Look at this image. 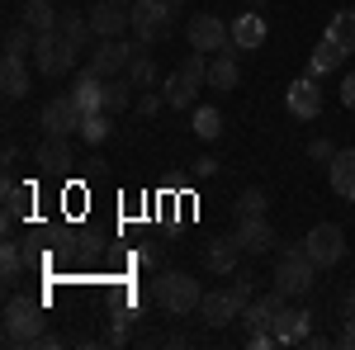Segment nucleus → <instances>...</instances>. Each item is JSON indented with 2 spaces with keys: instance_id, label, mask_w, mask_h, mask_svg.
<instances>
[{
  "instance_id": "obj_1",
  "label": "nucleus",
  "mask_w": 355,
  "mask_h": 350,
  "mask_svg": "<svg viewBox=\"0 0 355 350\" xmlns=\"http://www.w3.org/2000/svg\"><path fill=\"white\" fill-rule=\"evenodd\" d=\"M5 346H38V336L48 331V317H43V303L24 294H10L5 298Z\"/></svg>"
},
{
  "instance_id": "obj_2",
  "label": "nucleus",
  "mask_w": 355,
  "mask_h": 350,
  "mask_svg": "<svg viewBox=\"0 0 355 350\" xmlns=\"http://www.w3.org/2000/svg\"><path fill=\"white\" fill-rule=\"evenodd\" d=\"M152 298H157V308L171 313V317H190V313H199L204 289H199V279L185 274V270H162L152 279Z\"/></svg>"
},
{
  "instance_id": "obj_3",
  "label": "nucleus",
  "mask_w": 355,
  "mask_h": 350,
  "mask_svg": "<svg viewBox=\"0 0 355 350\" xmlns=\"http://www.w3.org/2000/svg\"><path fill=\"white\" fill-rule=\"evenodd\" d=\"M275 289L289 298H303L313 284H318V261L308 256V246H289V251H279V261H275Z\"/></svg>"
},
{
  "instance_id": "obj_4",
  "label": "nucleus",
  "mask_w": 355,
  "mask_h": 350,
  "mask_svg": "<svg viewBox=\"0 0 355 350\" xmlns=\"http://www.w3.org/2000/svg\"><path fill=\"white\" fill-rule=\"evenodd\" d=\"M71 62H76V48H71L62 33H38V38H33V67H38V76L57 81V76L71 71Z\"/></svg>"
},
{
  "instance_id": "obj_5",
  "label": "nucleus",
  "mask_w": 355,
  "mask_h": 350,
  "mask_svg": "<svg viewBox=\"0 0 355 350\" xmlns=\"http://www.w3.org/2000/svg\"><path fill=\"white\" fill-rule=\"evenodd\" d=\"M303 246H308V256L318 261V270H331L346 261V232H341V222H318L308 237H303Z\"/></svg>"
},
{
  "instance_id": "obj_6",
  "label": "nucleus",
  "mask_w": 355,
  "mask_h": 350,
  "mask_svg": "<svg viewBox=\"0 0 355 350\" xmlns=\"http://www.w3.org/2000/svg\"><path fill=\"white\" fill-rule=\"evenodd\" d=\"M171 15H175V5H171V0H137V5H133V33H137V43H162L166 33H171Z\"/></svg>"
},
{
  "instance_id": "obj_7",
  "label": "nucleus",
  "mask_w": 355,
  "mask_h": 350,
  "mask_svg": "<svg viewBox=\"0 0 355 350\" xmlns=\"http://www.w3.org/2000/svg\"><path fill=\"white\" fill-rule=\"evenodd\" d=\"M185 38H190L194 53H227L232 48V24H223L218 15H194L190 24H185Z\"/></svg>"
},
{
  "instance_id": "obj_8",
  "label": "nucleus",
  "mask_w": 355,
  "mask_h": 350,
  "mask_svg": "<svg viewBox=\"0 0 355 350\" xmlns=\"http://www.w3.org/2000/svg\"><path fill=\"white\" fill-rule=\"evenodd\" d=\"M137 48H142V43H137ZM137 48H133V43H123V38H95V53H90L85 67H90V71H100L105 81H110V76H123Z\"/></svg>"
},
{
  "instance_id": "obj_9",
  "label": "nucleus",
  "mask_w": 355,
  "mask_h": 350,
  "mask_svg": "<svg viewBox=\"0 0 355 350\" xmlns=\"http://www.w3.org/2000/svg\"><path fill=\"white\" fill-rule=\"evenodd\" d=\"M81 109H76V100L71 95H57V100H48L43 105V114H38V128L48 137H71V133H81Z\"/></svg>"
},
{
  "instance_id": "obj_10",
  "label": "nucleus",
  "mask_w": 355,
  "mask_h": 350,
  "mask_svg": "<svg viewBox=\"0 0 355 350\" xmlns=\"http://www.w3.org/2000/svg\"><path fill=\"white\" fill-rule=\"evenodd\" d=\"M90 28H95V38H123V33L133 28V5L95 0V5H90Z\"/></svg>"
},
{
  "instance_id": "obj_11",
  "label": "nucleus",
  "mask_w": 355,
  "mask_h": 350,
  "mask_svg": "<svg viewBox=\"0 0 355 350\" xmlns=\"http://www.w3.org/2000/svg\"><path fill=\"white\" fill-rule=\"evenodd\" d=\"M284 109H289L294 119H303V123L322 114V85H318L313 71L299 76V81H289V90H284Z\"/></svg>"
},
{
  "instance_id": "obj_12",
  "label": "nucleus",
  "mask_w": 355,
  "mask_h": 350,
  "mask_svg": "<svg viewBox=\"0 0 355 350\" xmlns=\"http://www.w3.org/2000/svg\"><path fill=\"white\" fill-rule=\"evenodd\" d=\"M242 308H246V298L237 294V289H214V294L199 298V317H204L209 326L237 322V317H242Z\"/></svg>"
},
{
  "instance_id": "obj_13",
  "label": "nucleus",
  "mask_w": 355,
  "mask_h": 350,
  "mask_svg": "<svg viewBox=\"0 0 355 350\" xmlns=\"http://www.w3.org/2000/svg\"><path fill=\"white\" fill-rule=\"evenodd\" d=\"M313 317H318L313 308H289V303H284V313H279L275 326H270L275 341H279V346H303L308 331H313Z\"/></svg>"
},
{
  "instance_id": "obj_14",
  "label": "nucleus",
  "mask_w": 355,
  "mask_h": 350,
  "mask_svg": "<svg viewBox=\"0 0 355 350\" xmlns=\"http://www.w3.org/2000/svg\"><path fill=\"white\" fill-rule=\"evenodd\" d=\"M266 38H270V28H266V19H261V10H256V5H251L246 15L232 19V48H237V53H261V48H266Z\"/></svg>"
},
{
  "instance_id": "obj_15",
  "label": "nucleus",
  "mask_w": 355,
  "mask_h": 350,
  "mask_svg": "<svg viewBox=\"0 0 355 350\" xmlns=\"http://www.w3.org/2000/svg\"><path fill=\"white\" fill-rule=\"evenodd\" d=\"M237 246H242L246 256H266V251H275V227L266 222V213L261 218H237Z\"/></svg>"
},
{
  "instance_id": "obj_16",
  "label": "nucleus",
  "mask_w": 355,
  "mask_h": 350,
  "mask_svg": "<svg viewBox=\"0 0 355 350\" xmlns=\"http://www.w3.org/2000/svg\"><path fill=\"white\" fill-rule=\"evenodd\" d=\"M33 166L43 170V175H67L71 170V137H43L38 142V152H33Z\"/></svg>"
},
{
  "instance_id": "obj_17",
  "label": "nucleus",
  "mask_w": 355,
  "mask_h": 350,
  "mask_svg": "<svg viewBox=\"0 0 355 350\" xmlns=\"http://www.w3.org/2000/svg\"><path fill=\"white\" fill-rule=\"evenodd\" d=\"M71 100H76V109L81 114H95V109H105V76L100 71H76V81H71V90H67Z\"/></svg>"
},
{
  "instance_id": "obj_18",
  "label": "nucleus",
  "mask_w": 355,
  "mask_h": 350,
  "mask_svg": "<svg viewBox=\"0 0 355 350\" xmlns=\"http://www.w3.org/2000/svg\"><path fill=\"white\" fill-rule=\"evenodd\" d=\"M237 85H242L237 48H227V53H214V57H209V90H218V95H227V90H237Z\"/></svg>"
},
{
  "instance_id": "obj_19",
  "label": "nucleus",
  "mask_w": 355,
  "mask_h": 350,
  "mask_svg": "<svg viewBox=\"0 0 355 350\" xmlns=\"http://www.w3.org/2000/svg\"><path fill=\"white\" fill-rule=\"evenodd\" d=\"M242 246H237V237H218V242L204 246V265L214 270V274H237V265H242Z\"/></svg>"
},
{
  "instance_id": "obj_20",
  "label": "nucleus",
  "mask_w": 355,
  "mask_h": 350,
  "mask_svg": "<svg viewBox=\"0 0 355 350\" xmlns=\"http://www.w3.org/2000/svg\"><path fill=\"white\" fill-rule=\"evenodd\" d=\"M284 303H289V294H279V289H270L266 298H251V303L242 308L246 331H251V326H275V317L284 313Z\"/></svg>"
},
{
  "instance_id": "obj_21",
  "label": "nucleus",
  "mask_w": 355,
  "mask_h": 350,
  "mask_svg": "<svg viewBox=\"0 0 355 350\" xmlns=\"http://www.w3.org/2000/svg\"><path fill=\"white\" fill-rule=\"evenodd\" d=\"M327 180H331V189H336L346 204H355V147H341V152L331 157Z\"/></svg>"
},
{
  "instance_id": "obj_22",
  "label": "nucleus",
  "mask_w": 355,
  "mask_h": 350,
  "mask_svg": "<svg viewBox=\"0 0 355 350\" xmlns=\"http://www.w3.org/2000/svg\"><path fill=\"white\" fill-rule=\"evenodd\" d=\"M0 85H5V100H10V105L28 95V67H24V57H5V62H0Z\"/></svg>"
},
{
  "instance_id": "obj_23",
  "label": "nucleus",
  "mask_w": 355,
  "mask_h": 350,
  "mask_svg": "<svg viewBox=\"0 0 355 350\" xmlns=\"http://www.w3.org/2000/svg\"><path fill=\"white\" fill-rule=\"evenodd\" d=\"M19 19H24L33 33H57V24H62V15L53 10V0H24Z\"/></svg>"
},
{
  "instance_id": "obj_24",
  "label": "nucleus",
  "mask_w": 355,
  "mask_h": 350,
  "mask_svg": "<svg viewBox=\"0 0 355 350\" xmlns=\"http://www.w3.org/2000/svg\"><path fill=\"white\" fill-rule=\"evenodd\" d=\"M28 209H33V185L5 180V232L15 227V218H28Z\"/></svg>"
},
{
  "instance_id": "obj_25",
  "label": "nucleus",
  "mask_w": 355,
  "mask_h": 350,
  "mask_svg": "<svg viewBox=\"0 0 355 350\" xmlns=\"http://www.w3.org/2000/svg\"><path fill=\"white\" fill-rule=\"evenodd\" d=\"M346 57H351V53H346V48H336L327 33H322V43H318V48L308 53V71H313V76H327V71H336V67H341Z\"/></svg>"
},
{
  "instance_id": "obj_26",
  "label": "nucleus",
  "mask_w": 355,
  "mask_h": 350,
  "mask_svg": "<svg viewBox=\"0 0 355 350\" xmlns=\"http://www.w3.org/2000/svg\"><path fill=\"white\" fill-rule=\"evenodd\" d=\"M190 128H194L199 142H218L223 137V114L214 105H194L190 109Z\"/></svg>"
},
{
  "instance_id": "obj_27",
  "label": "nucleus",
  "mask_w": 355,
  "mask_h": 350,
  "mask_svg": "<svg viewBox=\"0 0 355 350\" xmlns=\"http://www.w3.org/2000/svg\"><path fill=\"white\" fill-rule=\"evenodd\" d=\"M110 133H114V123H110V109H95V114H85L81 119V142L85 147H105L110 142Z\"/></svg>"
},
{
  "instance_id": "obj_28",
  "label": "nucleus",
  "mask_w": 355,
  "mask_h": 350,
  "mask_svg": "<svg viewBox=\"0 0 355 350\" xmlns=\"http://www.w3.org/2000/svg\"><path fill=\"white\" fill-rule=\"evenodd\" d=\"M162 95H166V109H194V95H199V85H190L180 71H171L162 85Z\"/></svg>"
},
{
  "instance_id": "obj_29",
  "label": "nucleus",
  "mask_w": 355,
  "mask_h": 350,
  "mask_svg": "<svg viewBox=\"0 0 355 350\" xmlns=\"http://www.w3.org/2000/svg\"><path fill=\"white\" fill-rule=\"evenodd\" d=\"M133 90H137V85L128 81V76H110V81H105V109H110V114H123V109H133V105H137Z\"/></svg>"
},
{
  "instance_id": "obj_30",
  "label": "nucleus",
  "mask_w": 355,
  "mask_h": 350,
  "mask_svg": "<svg viewBox=\"0 0 355 350\" xmlns=\"http://www.w3.org/2000/svg\"><path fill=\"white\" fill-rule=\"evenodd\" d=\"M57 33L76 48V53H85V43L95 38V28H90V15H62V24H57Z\"/></svg>"
},
{
  "instance_id": "obj_31",
  "label": "nucleus",
  "mask_w": 355,
  "mask_h": 350,
  "mask_svg": "<svg viewBox=\"0 0 355 350\" xmlns=\"http://www.w3.org/2000/svg\"><path fill=\"white\" fill-rule=\"evenodd\" d=\"M24 261H28V251L19 242H5V246H0V274H5V289H15V284H19Z\"/></svg>"
},
{
  "instance_id": "obj_32",
  "label": "nucleus",
  "mask_w": 355,
  "mask_h": 350,
  "mask_svg": "<svg viewBox=\"0 0 355 350\" xmlns=\"http://www.w3.org/2000/svg\"><path fill=\"white\" fill-rule=\"evenodd\" d=\"M327 38L336 43V48H346V53H355V10H336V15H331Z\"/></svg>"
},
{
  "instance_id": "obj_33",
  "label": "nucleus",
  "mask_w": 355,
  "mask_h": 350,
  "mask_svg": "<svg viewBox=\"0 0 355 350\" xmlns=\"http://www.w3.org/2000/svg\"><path fill=\"white\" fill-rule=\"evenodd\" d=\"M123 76H128V81H133L137 90H152V85H157V62H152V57H147L142 48H137V53H133V62H128V71H123Z\"/></svg>"
},
{
  "instance_id": "obj_34",
  "label": "nucleus",
  "mask_w": 355,
  "mask_h": 350,
  "mask_svg": "<svg viewBox=\"0 0 355 350\" xmlns=\"http://www.w3.org/2000/svg\"><path fill=\"white\" fill-rule=\"evenodd\" d=\"M33 38H38V33H33V28L19 19V24L5 33V57H24V53H33Z\"/></svg>"
},
{
  "instance_id": "obj_35",
  "label": "nucleus",
  "mask_w": 355,
  "mask_h": 350,
  "mask_svg": "<svg viewBox=\"0 0 355 350\" xmlns=\"http://www.w3.org/2000/svg\"><path fill=\"white\" fill-rule=\"evenodd\" d=\"M266 204H270L266 189H242L232 209H237V218H261V213H266Z\"/></svg>"
},
{
  "instance_id": "obj_36",
  "label": "nucleus",
  "mask_w": 355,
  "mask_h": 350,
  "mask_svg": "<svg viewBox=\"0 0 355 350\" xmlns=\"http://www.w3.org/2000/svg\"><path fill=\"white\" fill-rule=\"evenodd\" d=\"M137 114H142V119H152V114H157V109H166V95H157V90H142V95H137Z\"/></svg>"
},
{
  "instance_id": "obj_37",
  "label": "nucleus",
  "mask_w": 355,
  "mask_h": 350,
  "mask_svg": "<svg viewBox=\"0 0 355 350\" xmlns=\"http://www.w3.org/2000/svg\"><path fill=\"white\" fill-rule=\"evenodd\" d=\"M308 157H313L318 166H331V157H336V147H331L327 137H313V142H308Z\"/></svg>"
},
{
  "instance_id": "obj_38",
  "label": "nucleus",
  "mask_w": 355,
  "mask_h": 350,
  "mask_svg": "<svg viewBox=\"0 0 355 350\" xmlns=\"http://www.w3.org/2000/svg\"><path fill=\"white\" fill-rule=\"evenodd\" d=\"M100 346H110V350L128 346V326H123V322H110V326H105V336H100Z\"/></svg>"
},
{
  "instance_id": "obj_39",
  "label": "nucleus",
  "mask_w": 355,
  "mask_h": 350,
  "mask_svg": "<svg viewBox=\"0 0 355 350\" xmlns=\"http://www.w3.org/2000/svg\"><path fill=\"white\" fill-rule=\"evenodd\" d=\"M133 261H137V265H147V270H152V265H162V246H157V242L137 246V251H133Z\"/></svg>"
},
{
  "instance_id": "obj_40",
  "label": "nucleus",
  "mask_w": 355,
  "mask_h": 350,
  "mask_svg": "<svg viewBox=\"0 0 355 350\" xmlns=\"http://www.w3.org/2000/svg\"><path fill=\"white\" fill-rule=\"evenodd\" d=\"M251 279H256V274H251V270H242V265H237V279H232V289H237V294H242L246 303L256 298V284H251Z\"/></svg>"
},
{
  "instance_id": "obj_41",
  "label": "nucleus",
  "mask_w": 355,
  "mask_h": 350,
  "mask_svg": "<svg viewBox=\"0 0 355 350\" xmlns=\"http://www.w3.org/2000/svg\"><path fill=\"white\" fill-rule=\"evenodd\" d=\"M214 175H218V161L214 157H199L194 161V180H214Z\"/></svg>"
},
{
  "instance_id": "obj_42",
  "label": "nucleus",
  "mask_w": 355,
  "mask_h": 350,
  "mask_svg": "<svg viewBox=\"0 0 355 350\" xmlns=\"http://www.w3.org/2000/svg\"><path fill=\"white\" fill-rule=\"evenodd\" d=\"M336 346L355 350V313H351V317H341V336H336Z\"/></svg>"
},
{
  "instance_id": "obj_43",
  "label": "nucleus",
  "mask_w": 355,
  "mask_h": 350,
  "mask_svg": "<svg viewBox=\"0 0 355 350\" xmlns=\"http://www.w3.org/2000/svg\"><path fill=\"white\" fill-rule=\"evenodd\" d=\"M341 105L355 109V71H346V81H341Z\"/></svg>"
},
{
  "instance_id": "obj_44",
  "label": "nucleus",
  "mask_w": 355,
  "mask_h": 350,
  "mask_svg": "<svg viewBox=\"0 0 355 350\" xmlns=\"http://www.w3.org/2000/svg\"><path fill=\"white\" fill-rule=\"evenodd\" d=\"M57 346H67L57 331H43V336H38V350H57Z\"/></svg>"
},
{
  "instance_id": "obj_45",
  "label": "nucleus",
  "mask_w": 355,
  "mask_h": 350,
  "mask_svg": "<svg viewBox=\"0 0 355 350\" xmlns=\"http://www.w3.org/2000/svg\"><path fill=\"white\" fill-rule=\"evenodd\" d=\"M351 313H355V289H351L346 298H341V317H351Z\"/></svg>"
},
{
  "instance_id": "obj_46",
  "label": "nucleus",
  "mask_w": 355,
  "mask_h": 350,
  "mask_svg": "<svg viewBox=\"0 0 355 350\" xmlns=\"http://www.w3.org/2000/svg\"><path fill=\"white\" fill-rule=\"evenodd\" d=\"M246 5H256V10H261V5H266V0H246Z\"/></svg>"
},
{
  "instance_id": "obj_47",
  "label": "nucleus",
  "mask_w": 355,
  "mask_h": 350,
  "mask_svg": "<svg viewBox=\"0 0 355 350\" xmlns=\"http://www.w3.org/2000/svg\"><path fill=\"white\" fill-rule=\"evenodd\" d=\"M171 5H190V0H171Z\"/></svg>"
},
{
  "instance_id": "obj_48",
  "label": "nucleus",
  "mask_w": 355,
  "mask_h": 350,
  "mask_svg": "<svg viewBox=\"0 0 355 350\" xmlns=\"http://www.w3.org/2000/svg\"><path fill=\"white\" fill-rule=\"evenodd\" d=\"M119 5H137V0H119Z\"/></svg>"
}]
</instances>
